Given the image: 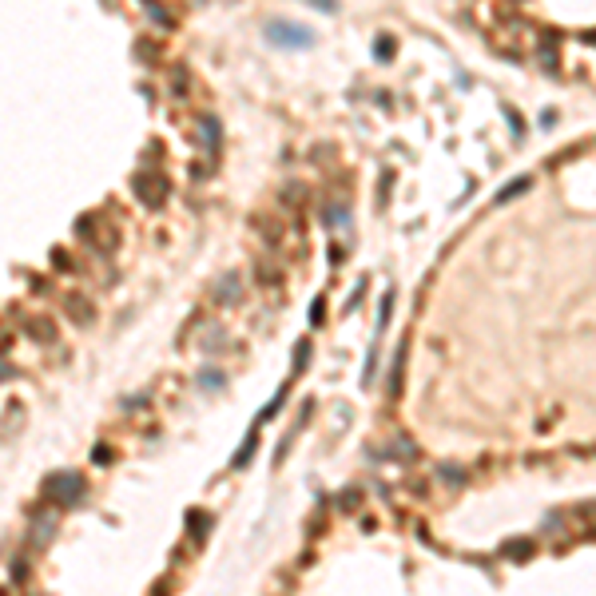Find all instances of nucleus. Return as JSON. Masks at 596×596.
Masks as SVG:
<instances>
[{
    "mask_svg": "<svg viewBox=\"0 0 596 596\" xmlns=\"http://www.w3.org/2000/svg\"><path fill=\"white\" fill-rule=\"evenodd\" d=\"M378 56H382V60H390V56H394V40H390V36H382V40H378Z\"/></svg>",
    "mask_w": 596,
    "mask_h": 596,
    "instance_id": "f3484780",
    "label": "nucleus"
},
{
    "mask_svg": "<svg viewBox=\"0 0 596 596\" xmlns=\"http://www.w3.org/2000/svg\"><path fill=\"white\" fill-rule=\"evenodd\" d=\"M533 553V541H509L505 545V556H529Z\"/></svg>",
    "mask_w": 596,
    "mask_h": 596,
    "instance_id": "4468645a",
    "label": "nucleus"
},
{
    "mask_svg": "<svg viewBox=\"0 0 596 596\" xmlns=\"http://www.w3.org/2000/svg\"><path fill=\"white\" fill-rule=\"evenodd\" d=\"M172 80H175V91H187V72H183V68L172 72Z\"/></svg>",
    "mask_w": 596,
    "mask_h": 596,
    "instance_id": "a211bd4d",
    "label": "nucleus"
},
{
    "mask_svg": "<svg viewBox=\"0 0 596 596\" xmlns=\"http://www.w3.org/2000/svg\"><path fill=\"white\" fill-rule=\"evenodd\" d=\"M195 135H199L203 152H219L223 132H219V120H215V116H199V120H195Z\"/></svg>",
    "mask_w": 596,
    "mask_h": 596,
    "instance_id": "7ed1b4c3",
    "label": "nucleus"
},
{
    "mask_svg": "<svg viewBox=\"0 0 596 596\" xmlns=\"http://www.w3.org/2000/svg\"><path fill=\"white\" fill-rule=\"evenodd\" d=\"M235 294H239V279H235V274H227V279L219 283V291H215V298H227V303H231Z\"/></svg>",
    "mask_w": 596,
    "mask_h": 596,
    "instance_id": "f8f14e48",
    "label": "nucleus"
},
{
    "mask_svg": "<svg viewBox=\"0 0 596 596\" xmlns=\"http://www.w3.org/2000/svg\"><path fill=\"white\" fill-rule=\"evenodd\" d=\"M135 195H140L143 203H147V207H159L163 199H167V179H163L159 172L155 175H135Z\"/></svg>",
    "mask_w": 596,
    "mask_h": 596,
    "instance_id": "f257e3e1",
    "label": "nucleus"
},
{
    "mask_svg": "<svg viewBox=\"0 0 596 596\" xmlns=\"http://www.w3.org/2000/svg\"><path fill=\"white\" fill-rule=\"evenodd\" d=\"M28 330H32V334H40V342H52V322H44V318H32Z\"/></svg>",
    "mask_w": 596,
    "mask_h": 596,
    "instance_id": "2eb2a0df",
    "label": "nucleus"
},
{
    "mask_svg": "<svg viewBox=\"0 0 596 596\" xmlns=\"http://www.w3.org/2000/svg\"><path fill=\"white\" fill-rule=\"evenodd\" d=\"M310 322H314V326L322 322V298H318V303H314V310H310Z\"/></svg>",
    "mask_w": 596,
    "mask_h": 596,
    "instance_id": "6ab92c4d",
    "label": "nucleus"
},
{
    "mask_svg": "<svg viewBox=\"0 0 596 596\" xmlns=\"http://www.w3.org/2000/svg\"><path fill=\"white\" fill-rule=\"evenodd\" d=\"M48 493L60 497V501H80V497H84V481L76 473H56V477H48Z\"/></svg>",
    "mask_w": 596,
    "mask_h": 596,
    "instance_id": "f03ea898",
    "label": "nucleus"
},
{
    "mask_svg": "<svg viewBox=\"0 0 596 596\" xmlns=\"http://www.w3.org/2000/svg\"><path fill=\"white\" fill-rule=\"evenodd\" d=\"M254 227H259V231H263L271 243H279V235H283V227H279V223H271L266 215H259V219H254Z\"/></svg>",
    "mask_w": 596,
    "mask_h": 596,
    "instance_id": "9b49d317",
    "label": "nucleus"
},
{
    "mask_svg": "<svg viewBox=\"0 0 596 596\" xmlns=\"http://www.w3.org/2000/svg\"><path fill=\"white\" fill-rule=\"evenodd\" d=\"M306 358H310V342H298L294 346V362H291V378H298L306 370Z\"/></svg>",
    "mask_w": 596,
    "mask_h": 596,
    "instance_id": "6e6552de",
    "label": "nucleus"
},
{
    "mask_svg": "<svg viewBox=\"0 0 596 596\" xmlns=\"http://www.w3.org/2000/svg\"><path fill=\"white\" fill-rule=\"evenodd\" d=\"M541 64H545L549 72H556V36H553V32H545V44H541Z\"/></svg>",
    "mask_w": 596,
    "mask_h": 596,
    "instance_id": "423d86ee",
    "label": "nucleus"
},
{
    "mask_svg": "<svg viewBox=\"0 0 596 596\" xmlns=\"http://www.w3.org/2000/svg\"><path fill=\"white\" fill-rule=\"evenodd\" d=\"M254 445H259V437H254V434H251V437H247V442H243V449H239V454H235V461H231V465H235V469H243V465H247V461H251V454H254Z\"/></svg>",
    "mask_w": 596,
    "mask_h": 596,
    "instance_id": "9d476101",
    "label": "nucleus"
},
{
    "mask_svg": "<svg viewBox=\"0 0 596 596\" xmlns=\"http://www.w3.org/2000/svg\"><path fill=\"white\" fill-rule=\"evenodd\" d=\"M266 36H271V40H279V44H310V32L306 28H294V24H271V28H266Z\"/></svg>",
    "mask_w": 596,
    "mask_h": 596,
    "instance_id": "20e7f679",
    "label": "nucleus"
},
{
    "mask_svg": "<svg viewBox=\"0 0 596 596\" xmlns=\"http://www.w3.org/2000/svg\"><path fill=\"white\" fill-rule=\"evenodd\" d=\"M525 187H529V179H517L513 187H505V191H497V203H509V199H517V195L525 191Z\"/></svg>",
    "mask_w": 596,
    "mask_h": 596,
    "instance_id": "ddd939ff",
    "label": "nucleus"
},
{
    "mask_svg": "<svg viewBox=\"0 0 596 596\" xmlns=\"http://www.w3.org/2000/svg\"><path fill=\"white\" fill-rule=\"evenodd\" d=\"M52 529H56V517H52V513H36V517H32V545L44 549L52 541Z\"/></svg>",
    "mask_w": 596,
    "mask_h": 596,
    "instance_id": "39448f33",
    "label": "nucleus"
},
{
    "mask_svg": "<svg viewBox=\"0 0 596 596\" xmlns=\"http://www.w3.org/2000/svg\"><path fill=\"white\" fill-rule=\"evenodd\" d=\"M135 48H140V60H155V52H159L155 44H147V40H140Z\"/></svg>",
    "mask_w": 596,
    "mask_h": 596,
    "instance_id": "dca6fc26",
    "label": "nucleus"
},
{
    "mask_svg": "<svg viewBox=\"0 0 596 596\" xmlns=\"http://www.w3.org/2000/svg\"><path fill=\"white\" fill-rule=\"evenodd\" d=\"M68 306H72V318H76V322H91V303H84V298H80V294H72V298H68Z\"/></svg>",
    "mask_w": 596,
    "mask_h": 596,
    "instance_id": "0eeeda50",
    "label": "nucleus"
},
{
    "mask_svg": "<svg viewBox=\"0 0 596 596\" xmlns=\"http://www.w3.org/2000/svg\"><path fill=\"white\" fill-rule=\"evenodd\" d=\"M187 521H191V536H195V541H203V536H207V525H211V517L199 513V509H191V517H187Z\"/></svg>",
    "mask_w": 596,
    "mask_h": 596,
    "instance_id": "1a4fd4ad",
    "label": "nucleus"
}]
</instances>
